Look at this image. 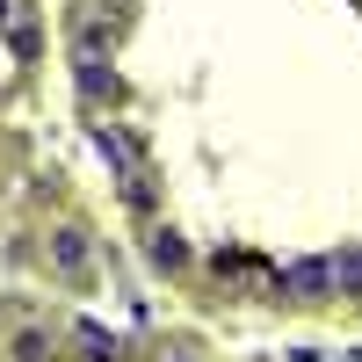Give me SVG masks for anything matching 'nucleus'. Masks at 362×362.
Wrapping results in <instances>:
<instances>
[{
	"label": "nucleus",
	"instance_id": "3",
	"mask_svg": "<svg viewBox=\"0 0 362 362\" xmlns=\"http://www.w3.org/2000/svg\"><path fill=\"white\" fill-rule=\"evenodd\" d=\"M15 362H44V334H22L15 341Z\"/></svg>",
	"mask_w": 362,
	"mask_h": 362
},
{
	"label": "nucleus",
	"instance_id": "1",
	"mask_svg": "<svg viewBox=\"0 0 362 362\" xmlns=\"http://www.w3.org/2000/svg\"><path fill=\"white\" fill-rule=\"evenodd\" d=\"M58 268H87V239L80 232H58Z\"/></svg>",
	"mask_w": 362,
	"mask_h": 362
},
{
	"label": "nucleus",
	"instance_id": "2",
	"mask_svg": "<svg viewBox=\"0 0 362 362\" xmlns=\"http://www.w3.org/2000/svg\"><path fill=\"white\" fill-rule=\"evenodd\" d=\"M153 261H160V268H174V261H181V239H174V232H160V239H153Z\"/></svg>",
	"mask_w": 362,
	"mask_h": 362
}]
</instances>
